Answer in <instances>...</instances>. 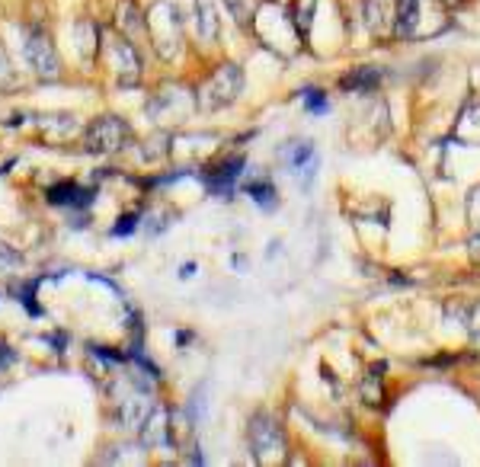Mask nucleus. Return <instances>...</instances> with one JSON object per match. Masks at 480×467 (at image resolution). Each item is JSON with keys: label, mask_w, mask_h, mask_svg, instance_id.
<instances>
[{"label": "nucleus", "mask_w": 480, "mask_h": 467, "mask_svg": "<svg viewBox=\"0 0 480 467\" xmlns=\"http://www.w3.org/2000/svg\"><path fill=\"white\" fill-rule=\"evenodd\" d=\"M381 84V71L375 67H352V74H346L340 81L342 90H352V93H369Z\"/></svg>", "instance_id": "10"}, {"label": "nucleus", "mask_w": 480, "mask_h": 467, "mask_svg": "<svg viewBox=\"0 0 480 467\" xmlns=\"http://www.w3.org/2000/svg\"><path fill=\"white\" fill-rule=\"evenodd\" d=\"M244 90V74H240L237 65H221L205 77V84L199 87V102H202V110L215 112V110H225L231 106L234 100L240 96Z\"/></svg>", "instance_id": "1"}, {"label": "nucleus", "mask_w": 480, "mask_h": 467, "mask_svg": "<svg viewBox=\"0 0 480 467\" xmlns=\"http://www.w3.org/2000/svg\"><path fill=\"white\" fill-rule=\"evenodd\" d=\"M26 61H30L32 71H36L39 77H49V81L58 77L61 61H58V55H55V45H51V39L45 30L30 32V39H26Z\"/></svg>", "instance_id": "3"}, {"label": "nucleus", "mask_w": 480, "mask_h": 467, "mask_svg": "<svg viewBox=\"0 0 480 467\" xmlns=\"http://www.w3.org/2000/svg\"><path fill=\"white\" fill-rule=\"evenodd\" d=\"M196 30L199 39L205 42H218V16H215V7H211V0H196Z\"/></svg>", "instance_id": "11"}, {"label": "nucleus", "mask_w": 480, "mask_h": 467, "mask_svg": "<svg viewBox=\"0 0 480 467\" xmlns=\"http://www.w3.org/2000/svg\"><path fill=\"white\" fill-rule=\"evenodd\" d=\"M436 4H442V7H449V10H455V7H461L465 0H436Z\"/></svg>", "instance_id": "18"}, {"label": "nucleus", "mask_w": 480, "mask_h": 467, "mask_svg": "<svg viewBox=\"0 0 480 467\" xmlns=\"http://www.w3.org/2000/svg\"><path fill=\"white\" fill-rule=\"evenodd\" d=\"M110 55H112V65H116L119 77H122L125 87H131V84L138 81L141 77V58H138V51L131 48V42L125 36L112 39L110 42Z\"/></svg>", "instance_id": "6"}, {"label": "nucleus", "mask_w": 480, "mask_h": 467, "mask_svg": "<svg viewBox=\"0 0 480 467\" xmlns=\"http://www.w3.org/2000/svg\"><path fill=\"white\" fill-rule=\"evenodd\" d=\"M49 202L51 205H71V208H80V205L93 202V192L80 189L77 183H61V186H51V189H49Z\"/></svg>", "instance_id": "8"}, {"label": "nucleus", "mask_w": 480, "mask_h": 467, "mask_svg": "<svg viewBox=\"0 0 480 467\" xmlns=\"http://www.w3.org/2000/svg\"><path fill=\"white\" fill-rule=\"evenodd\" d=\"M240 167H244V157H231V161L218 163L211 173H205L209 189L215 192V196H231V186H234V180L240 176Z\"/></svg>", "instance_id": "7"}, {"label": "nucleus", "mask_w": 480, "mask_h": 467, "mask_svg": "<svg viewBox=\"0 0 480 467\" xmlns=\"http://www.w3.org/2000/svg\"><path fill=\"white\" fill-rule=\"evenodd\" d=\"M164 419H167V410L164 407L147 410V417L141 419V426H145V445H160V442L170 438V426H164Z\"/></svg>", "instance_id": "9"}, {"label": "nucleus", "mask_w": 480, "mask_h": 467, "mask_svg": "<svg viewBox=\"0 0 480 467\" xmlns=\"http://www.w3.org/2000/svg\"><path fill=\"white\" fill-rule=\"evenodd\" d=\"M125 138H129V125H125L122 119L102 116L87 128V151L90 154H112L125 145Z\"/></svg>", "instance_id": "2"}, {"label": "nucleus", "mask_w": 480, "mask_h": 467, "mask_svg": "<svg viewBox=\"0 0 480 467\" xmlns=\"http://www.w3.org/2000/svg\"><path fill=\"white\" fill-rule=\"evenodd\" d=\"M420 4L422 0H397V36L410 39L420 26Z\"/></svg>", "instance_id": "12"}, {"label": "nucleus", "mask_w": 480, "mask_h": 467, "mask_svg": "<svg viewBox=\"0 0 480 467\" xmlns=\"http://www.w3.org/2000/svg\"><path fill=\"white\" fill-rule=\"evenodd\" d=\"M314 7H317V0H295V10H291V22H295V36L305 39L307 42V32H311V20H314Z\"/></svg>", "instance_id": "13"}, {"label": "nucleus", "mask_w": 480, "mask_h": 467, "mask_svg": "<svg viewBox=\"0 0 480 467\" xmlns=\"http://www.w3.org/2000/svg\"><path fill=\"white\" fill-rule=\"evenodd\" d=\"M227 4V10H231L234 16H237L240 22H244V26H247V16H250V7L247 4H240V0H225Z\"/></svg>", "instance_id": "17"}, {"label": "nucleus", "mask_w": 480, "mask_h": 467, "mask_svg": "<svg viewBox=\"0 0 480 467\" xmlns=\"http://www.w3.org/2000/svg\"><path fill=\"white\" fill-rule=\"evenodd\" d=\"M135 225H138V215H122V218H119V225L112 227V237H125V234L135 231Z\"/></svg>", "instance_id": "16"}, {"label": "nucleus", "mask_w": 480, "mask_h": 467, "mask_svg": "<svg viewBox=\"0 0 480 467\" xmlns=\"http://www.w3.org/2000/svg\"><path fill=\"white\" fill-rule=\"evenodd\" d=\"M247 192L256 205H262V208H272V205H276V186H272L270 180H253V183H247Z\"/></svg>", "instance_id": "14"}, {"label": "nucleus", "mask_w": 480, "mask_h": 467, "mask_svg": "<svg viewBox=\"0 0 480 467\" xmlns=\"http://www.w3.org/2000/svg\"><path fill=\"white\" fill-rule=\"evenodd\" d=\"M250 442H253L256 458L260 461H270V454L285 445L282 429H279V423L270 413H256V417L250 419Z\"/></svg>", "instance_id": "4"}, {"label": "nucleus", "mask_w": 480, "mask_h": 467, "mask_svg": "<svg viewBox=\"0 0 480 467\" xmlns=\"http://www.w3.org/2000/svg\"><path fill=\"white\" fill-rule=\"evenodd\" d=\"M365 22L378 42L397 36V0H365Z\"/></svg>", "instance_id": "5"}, {"label": "nucleus", "mask_w": 480, "mask_h": 467, "mask_svg": "<svg viewBox=\"0 0 480 467\" xmlns=\"http://www.w3.org/2000/svg\"><path fill=\"white\" fill-rule=\"evenodd\" d=\"M301 100H305V106L311 112H327V93H320V90L314 87L301 90Z\"/></svg>", "instance_id": "15"}]
</instances>
